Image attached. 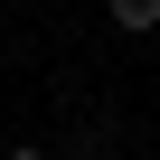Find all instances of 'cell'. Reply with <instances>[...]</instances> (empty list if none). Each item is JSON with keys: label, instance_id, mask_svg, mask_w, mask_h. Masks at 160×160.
Segmentation results:
<instances>
[{"label": "cell", "instance_id": "1", "mask_svg": "<svg viewBox=\"0 0 160 160\" xmlns=\"http://www.w3.org/2000/svg\"><path fill=\"white\" fill-rule=\"evenodd\" d=\"M104 10H113V28H132V38L160 28V0H104Z\"/></svg>", "mask_w": 160, "mask_h": 160}, {"label": "cell", "instance_id": "2", "mask_svg": "<svg viewBox=\"0 0 160 160\" xmlns=\"http://www.w3.org/2000/svg\"><path fill=\"white\" fill-rule=\"evenodd\" d=\"M0 160H57V151H0Z\"/></svg>", "mask_w": 160, "mask_h": 160}]
</instances>
